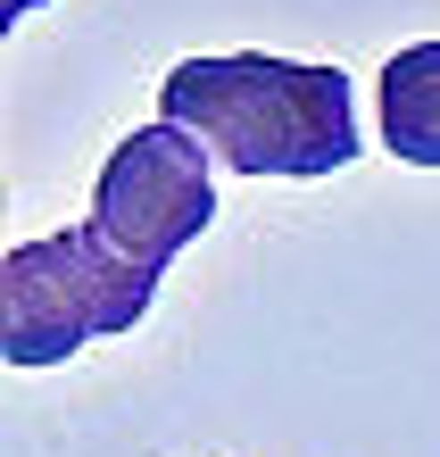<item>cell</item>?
<instances>
[{
	"label": "cell",
	"mask_w": 440,
	"mask_h": 457,
	"mask_svg": "<svg viewBox=\"0 0 440 457\" xmlns=\"http://www.w3.org/2000/svg\"><path fill=\"white\" fill-rule=\"evenodd\" d=\"M208 167H216V150L200 133L167 125V117L125 133V142L108 150L100 183H92V233L108 250H125L133 266L167 275L216 217V175Z\"/></svg>",
	"instance_id": "obj_3"
},
{
	"label": "cell",
	"mask_w": 440,
	"mask_h": 457,
	"mask_svg": "<svg viewBox=\"0 0 440 457\" xmlns=\"http://www.w3.org/2000/svg\"><path fill=\"white\" fill-rule=\"evenodd\" d=\"M25 9H42V0H9V17H25Z\"/></svg>",
	"instance_id": "obj_5"
},
{
	"label": "cell",
	"mask_w": 440,
	"mask_h": 457,
	"mask_svg": "<svg viewBox=\"0 0 440 457\" xmlns=\"http://www.w3.org/2000/svg\"><path fill=\"white\" fill-rule=\"evenodd\" d=\"M158 117L200 133L233 175H333L357 158V100L341 67H291L266 50L183 59L158 84Z\"/></svg>",
	"instance_id": "obj_1"
},
{
	"label": "cell",
	"mask_w": 440,
	"mask_h": 457,
	"mask_svg": "<svg viewBox=\"0 0 440 457\" xmlns=\"http://www.w3.org/2000/svg\"><path fill=\"white\" fill-rule=\"evenodd\" d=\"M158 275L108 250L92 225L17 241L0 258V358L9 366H59L100 333H133Z\"/></svg>",
	"instance_id": "obj_2"
},
{
	"label": "cell",
	"mask_w": 440,
	"mask_h": 457,
	"mask_svg": "<svg viewBox=\"0 0 440 457\" xmlns=\"http://www.w3.org/2000/svg\"><path fill=\"white\" fill-rule=\"evenodd\" d=\"M382 142L407 167H440V42H407L382 67Z\"/></svg>",
	"instance_id": "obj_4"
}]
</instances>
